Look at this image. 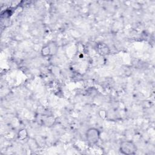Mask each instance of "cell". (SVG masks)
<instances>
[{"label":"cell","instance_id":"1","mask_svg":"<svg viewBox=\"0 0 155 155\" xmlns=\"http://www.w3.org/2000/svg\"><path fill=\"white\" fill-rule=\"evenodd\" d=\"M119 152L125 155L135 154L138 151L135 143L131 140L123 141L120 143L119 147Z\"/></svg>","mask_w":155,"mask_h":155},{"label":"cell","instance_id":"2","mask_svg":"<svg viewBox=\"0 0 155 155\" xmlns=\"http://www.w3.org/2000/svg\"><path fill=\"white\" fill-rule=\"evenodd\" d=\"M86 138L90 144H96L100 140L101 131L99 129L95 127L90 128L86 133Z\"/></svg>","mask_w":155,"mask_h":155},{"label":"cell","instance_id":"3","mask_svg":"<svg viewBox=\"0 0 155 155\" xmlns=\"http://www.w3.org/2000/svg\"><path fill=\"white\" fill-rule=\"evenodd\" d=\"M97 50L101 55H107L109 53V49L105 44L101 43L98 44L97 47Z\"/></svg>","mask_w":155,"mask_h":155},{"label":"cell","instance_id":"4","mask_svg":"<svg viewBox=\"0 0 155 155\" xmlns=\"http://www.w3.org/2000/svg\"><path fill=\"white\" fill-rule=\"evenodd\" d=\"M18 136L20 139H24L28 136V133L27 131L23 129L19 131L18 133Z\"/></svg>","mask_w":155,"mask_h":155},{"label":"cell","instance_id":"5","mask_svg":"<svg viewBox=\"0 0 155 155\" xmlns=\"http://www.w3.org/2000/svg\"><path fill=\"white\" fill-rule=\"evenodd\" d=\"M50 52H51V49L49 46L43 47V49H42V54L44 56L49 55L50 54Z\"/></svg>","mask_w":155,"mask_h":155}]
</instances>
